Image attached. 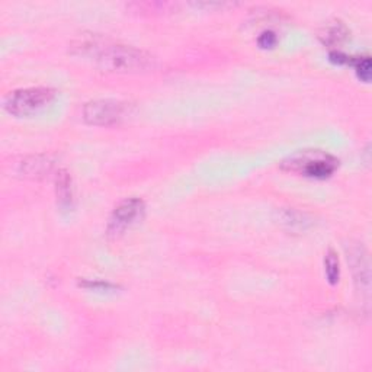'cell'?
Returning <instances> with one entry per match:
<instances>
[{"instance_id":"6da1fadb","label":"cell","mask_w":372,"mask_h":372,"mask_svg":"<svg viewBox=\"0 0 372 372\" xmlns=\"http://www.w3.org/2000/svg\"><path fill=\"white\" fill-rule=\"evenodd\" d=\"M82 52H89L96 57L102 70L114 73H137L147 70L151 66V56L147 52L127 45H108L89 40L79 44Z\"/></svg>"},{"instance_id":"7a4b0ae2","label":"cell","mask_w":372,"mask_h":372,"mask_svg":"<svg viewBox=\"0 0 372 372\" xmlns=\"http://www.w3.org/2000/svg\"><path fill=\"white\" fill-rule=\"evenodd\" d=\"M339 166L336 157L318 150L301 151L282 162V168L289 172H298L313 179H327Z\"/></svg>"},{"instance_id":"3957f363","label":"cell","mask_w":372,"mask_h":372,"mask_svg":"<svg viewBox=\"0 0 372 372\" xmlns=\"http://www.w3.org/2000/svg\"><path fill=\"white\" fill-rule=\"evenodd\" d=\"M56 91L51 88H28L11 92L5 100V108L15 117L37 114L54 99Z\"/></svg>"},{"instance_id":"277c9868","label":"cell","mask_w":372,"mask_h":372,"mask_svg":"<svg viewBox=\"0 0 372 372\" xmlns=\"http://www.w3.org/2000/svg\"><path fill=\"white\" fill-rule=\"evenodd\" d=\"M128 115V105L121 100L99 99L88 102L83 108V118L91 125L108 127L121 122Z\"/></svg>"},{"instance_id":"5b68a950","label":"cell","mask_w":372,"mask_h":372,"mask_svg":"<svg viewBox=\"0 0 372 372\" xmlns=\"http://www.w3.org/2000/svg\"><path fill=\"white\" fill-rule=\"evenodd\" d=\"M144 212V202L139 198H129L120 202L112 211L106 233L111 238H118L127 228H129L137 220L141 219Z\"/></svg>"},{"instance_id":"8992f818","label":"cell","mask_w":372,"mask_h":372,"mask_svg":"<svg viewBox=\"0 0 372 372\" xmlns=\"http://www.w3.org/2000/svg\"><path fill=\"white\" fill-rule=\"evenodd\" d=\"M348 259L351 260L352 269L355 272L356 282L359 284L361 289L365 291L366 294L369 292V279H371V272H369V260L365 249L359 245L352 246L349 250Z\"/></svg>"},{"instance_id":"52a82bcc","label":"cell","mask_w":372,"mask_h":372,"mask_svg":"<svg viewBox=\"0 0 372 372\" xmlns=\"http://www.w3.org/2000/svg\"><path fill=\"white\" fill-rule=\"evenodd\" d=\"M52 166H54V163H52V161L48 156L45 154L31 156L28 158H25V161L21 163L19 173L25 178L38 179L50 173Z\"/></svg>"},{"instance_id":"ba28073f","label":"cell","mask_w":372,"mask_h":372,"mask_svg":"<svg viewBox=\"0 0 372 372\" xmlns=\"http://www.w3.org/2000/svg\"><path fill=\"white\" fill-rule=\"evenodd\" d=\"M348 37H349V30L347 28V25L337 19L326 23L325 28L320 33L322 42L329 47H336L342 44L344 40H348Z\"/></svg>"},{"instance_id":"9c48e42d","label":"cell","mask_w":372,"mask_h":372,"mask_svg":"<svg viewBox=\"0 0 372 372\" xmlns=\"http://www.w3.org/2000/svg\"><path fill=\"white\" fill-rule=\"evenodd\" d=\"M56 194L59 205L63 209H70L73 207V180L67 170H59L56 176Z\"/></svg>"},{"instance_id":"30bf717a","label":"cell","mask_w":372,"mask_h":372,"mask_svg":"<svg viewBox=\"0 0 372 372\" xmlns=\"http://www.w3.org/2000/svg\"><path fill=\"white\" fill-rule=\"evenodd\" d=\"M325 272L330 285H336L340 279L339 257L333 250H329L325 257Z\"/></svg>"},{"instance_id":"8fae6325","label":"cell","mask_w":372,"mask_h":372,"mask_svg":"<svg viewBox=\"0 0 372 372\" xmlns=\"http://www.w3.org/2000/svg\"><path fill=\"white\" fill-rule=\"evenodd\" d=\"M354 67H355L356 74L362 82L368 83L371 81L372 71H371V59L369 57H356Z\"/></svg>"},{"instance_id":"7c38bea8","label":"cell","mask_w":372,"mask_h":372,"mask_svg":"<svg viewBox=\"0 0 372 372\" xmlns=\"http://www.w3.org/2000/svg\"><path fill=\"white\" fill-rule=\"evenodd\" d=\"M79 285L88 288V289H93V291H112L115 288H118L117 285L111 284V282H105V281H91V279H83L79 282Z\"/></svg>"},{"instance_id":"4fadbf2b","label":"cell","mask_w":372,"mask_h":372,"mask_svg":"<svg viewBox=\"0 0 372 372\" xmlns=\"http://www.w3.org/2000/svg\"><path fill=\"white\" fill-rule=\"evenodd\" d=\"M278 42V37L277 34L272 31V30H267V31H263L259 37H257V44L260 48H265V50H268V48H274Z\"/></svg>"}]
</instances>
